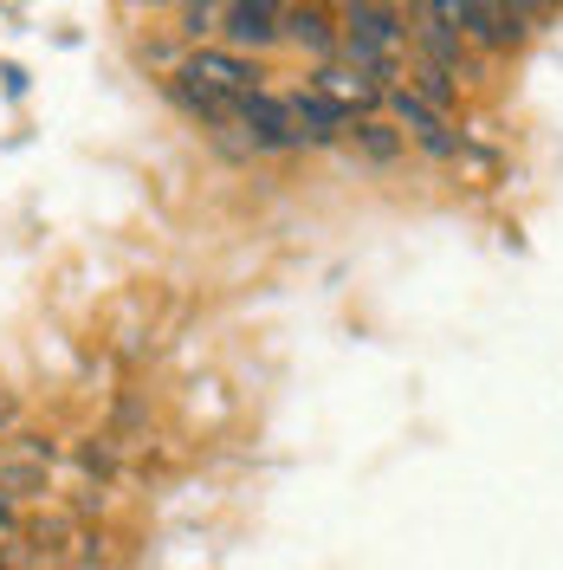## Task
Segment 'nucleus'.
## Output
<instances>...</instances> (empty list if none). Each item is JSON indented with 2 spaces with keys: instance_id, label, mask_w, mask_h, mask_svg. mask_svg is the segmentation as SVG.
I'll return each instance as SVG.
<instances>
[{
  "instance_id": "2",
  "label": "nucleus",
  "mask_w": 563,
  "mask_h": 570,
  "mask_svg": "<svg viewBox=\"0 0 563 570\" xmlns=\"http://www.w3.org/2000/svg\"><path fill=\"white\" fill-rule=\"evenodd\" d=\"M427 13L447 27V33H460L473 52H512L518 46V20L498 7V0H427Z\"/></svg>"
},
{
  "instance_id": "4",
  "label": "nucleus",
  "mask_w": 563,
  "mask_h": 570,
  "mask_svg": "<svg viewBox=\"0 0 563 570\" xmlns=\"http://www.w3.org/2000/svg\"><path fill=\"white\" fill-rule=\"evenodd\" d=\"M176 85H195V91H214V98H247V91H259V71L240 59V52H220V46H201V52H188L176 71Z\"/></svg>"
},
{
  "instance_id": "7",
  "label": "nucleus",
  "mask_w": 563,
  "mask_h": 570,
  "mask_svg": "<svg viewBox=\"0 0 563 570\" xmlns=\"http://www.w3.org/2000/svg\"><path fill=\"white\" fill-rule=\"evenodd\" d=\"M285 110H292V130H298V142H337L350 137V110L330 105L324 91H285Z\"/></svg>"
},
{
  "instance_id": "9",
  "label": "nucleus",
  "mask_w": 563,
  "mask_h": 570,
  "mask_svg": "<svg viewBox=\"0 0 563 570\" xmlns=\"http://www.w3.org/2000/svg\"><path fill=\"white\" fill-rule=\"evenodd\" d=\"M415 46H422V66H434V71H473V46H466V39L460 33H447V27H441V20H434V13H427L422 27H415Z\"/></svg>"
},
{
  "instance_id": "13",
  "label": "nucleus",
  "mask_w": 563,
  "mask_h": 570,
  "mask_svg": "<svg viewBox=\"0 0 563 570\" xmlns=\"http://www.w3.org/2000/svg\"><path fill=\"white\" fill-rule=\"evenodd\" d=\"M498 7H505L518 27H544V20L557 13V0H498Z\"/></svg>"
},
{
  "instance_id": "12",
  "label": "nucleus",
  "mask_w": 563,
  "mask_h": 570,
  "mask_svg": "<svg viewBox=\"0 0 563 570\" xmlns=\"http://www.w3.org/2000/svg\"><path fill=\"white\" fill-rule=\"evenodd\" d=\"M181 33H220V0H188V13H181Z\"/></svg>"
},
{
  "instance_id": "8",
  "label": "nucleus",
  "mask_w": 563,
  "mask_h": 570,
  "mask_svg": "<svg viewBox=\"0 0 563 570\" xmlns=\"http://www.w3.org/2000/svg\"><path fill=\"white\" fill-rule=\"evenodd\" d=\"M317 91L330 98V105H344V110H356V117H369V110L388 98V85H376L369 71H356V66H344V59H330V66H317Z\"/></svg>"
},
{
  "instance_id": "3",
  "label": "nucleus",
  "mask_w": 563,
  "mask_h": 570,
  "mask_svg": "<svg viewBox=\"0 0 563 570\" xmlns=\"http://www.w3.org/2000/svg\"><path fill=\"white\" fill-rule=\"evenodd\" d=\"M388 110H395V124H402V137H415L434 156V163H460L466 156V137H454V124H447V110L427 105L415 85H388Z\"/></svg>"
},
{
  "instance_id": "16",
  "label": "nucleus",
  "mask_w": 563,
  "mask_h": 570,
  "mask_svg": "<svg viewBox=\"0 0 563 570\" xmlns=\"http://www.w3.org/2000/svg\"><path fill=\"white\" fill-rule=\"evenodd\" d=\"M273 7H279V13H292V7H305V0H273Z\"/></svg>"
},
{
  "instance_id": "17",
  "label": "nucleus",
  "mask_w": 563,
  "mask_h": 570,
  "mask_svg": "<svg viewBox=\"0 0 563 570\" xmlns=\"http://www.w3.org/2000/svg\"><path fill=\"white\" fill-rule=\"evenodd\" d=\"M330 7H344V13H350V7H356V0H330Z\"/></svg>"
},
{
  "instance_id": "10",
  "label": "nucleus",
  "mask_w": 563,
  "mask_h": 570,
  "mask_svg": "<svg viewBox=\"0 0 563 570\" xmlns=\"http://www.w3.org/2000/svg\"><path fill=\"white\" fill-rule=\"evenodd\" d=\"M350 142L363 149V156H369V163H395L408 137H402L395 124H383V117H350Z\"/></svg>"
},
{
  "instance_id": "1",
  "label": "nucleus",
  "mask_w": 563,
  "mask_h": 570,
  "mask_svg": "<svg viewBox=\"0 0 563 570\" xmlns=\"http://www.w3.org/2000/svg\"><path fill=\"white\" fill-rule=\"evenodd\" d=\"M344 66L369 71L376 85H395V71L408 59V27H402V13L383 7V0H356L350 13H344V52H337Z\"/></svg>"
},
{
  "instance_id": "14",
  "label": "nucleus",
  "mask_w": 563,
  "mask_h": 570,
  "mask_svg": "<svg viewBox=\"0 0 563 570\" xmlns=\"http://www.w3.org/2000/svg\"><path fill=\"white\" fill-rule=\"evenodd\" d=\"M383 7H395V13H415V7H427V0H383Z\"/></svg>"
},
{
  "instance_id": "11",
  "label": "nucleus",
  "mask_w": 563,
  "mask_h": 570,
  "mask_svg": "<svg viewBox=\"0 0 563 570\" xmlns=\"http://www.w3.org/2000/svg\"><path fill=\"white\" fill-rule=\"evenodd\" d=\"M408 85H415V91H422L427 105H454V91H460V78L454 71H434V66H415V78H408Z\"/></svg>"
},
{
  "instance_id": "6",
  "label": "nucleus",
  "mask_w": 563,
  "mask_h": 570,
  "mask_svg": "<svg viewBox=\"0 0 563 570\" xmlns=\"http://www.w3.org/2000/svg\"><path fill=\"white\" fill-rule=\"evenodd\" d=\"M279 33L298 46V52H312L317 66H330L337 52H344V20H330L317 0H305V7H292V13H279Z\"/></svg>"
},
{
  "instance_id": "5",
  "label": "nucleus",
  "mask_w": 563,
  "mask_h": 570,
  "mask_svg": "<svg viewBox=\"0 0 563 570\" xmlns=\"http://www.w3.org/2000/svg\"><path fill=\"white\" fill-rule=\"evenodd\" d=\"M220 33H227V52H266L279 33V7L273 0H227V13H220Z\"/></svg>"
},
{
  "instance_id": "15",
  "label": "nucleus",
  "mask_w": 563,
  "mask_h": 570,
  "mask_svg": "<svg viewBox=\"0 0 563 570\" xmlns=\"http://www.w3.org/2000/svg\"><path fill=\"white\" fill-rule=\"evenodd\" d=\"M13 422V395H0V428Z\"/></svg>"
}]
</instances>
